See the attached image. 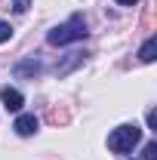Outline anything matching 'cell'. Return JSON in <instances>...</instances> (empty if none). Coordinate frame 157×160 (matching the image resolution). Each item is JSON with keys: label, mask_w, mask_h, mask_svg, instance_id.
Segmentation results:
<instances>
[{"label": "cell", "mask_w": 157, "mask_h": 160, "mask_svg": "<svg viewBox=\"0 0 157 160\" xmlns=\"http://www.w3.org/2000/svg\"><path fill=\"white\" fill-rule=\"evenodd\" d=\"M86 37V19L83 16H71L68 22H62V25H56L49 34H46V40H49V46H65V43H74V40H83Z\"/></svg>", "instance_id": "cell-1"}, {"label": "cell", "mask_w": 157, "mask_h": 160, "mask_svg": "<svg viewBox=\"0 0 157 160\" xmlns=\"http://www.w3.org/2000/svg\"><path fill=\"white\" fill-rule=\"evenodd\" d=\"M139 142H142V129H139L136 123H123V126H117V129L108 136V148H111L114 154H129Z\"/></svg>", "instance_id": "cell-2"}, {"label": "cell", "mask_w": 157, "mask_h": 160, "mask_svg": "<svg viewBox=\"0 0 157 160\" xmlns=\"http://www.w3.org/2000/svg\"><path fill=\"white\" fill-rule=\"evenodd\" d=\"M37 126H40V120L34 117V114H19L16 123H13V129H16L19 136H34V132H37Z\"/></svg>", "instance_id": "cell-3"}, {"label": "cell", "mask_w": 157, "mask_h": 160, "mask_svg": "<svg viewBox=\"0 0 157 160\" xmlns=\"http://www.w3.org/2000/svg\"><path fill=\"white\" fill-rule=\"evenodd\" d=\"M0 102H3L9 111H19L22 105H25L22 92H19V89H13V86H3V89H0Z\"/></svg>", "instance_id": "cell-4"}, {"label": "cell", "mask_w": 157, "mask_h": 160, "mask_svg": "<svg viewBox=\"0 0 157 160\" xmlns=\"http://www.w3.org/2000/svg\"><path fill=\"white\" fill-rule=\"evenodd\" d=\"M139 59H142V62H154V59H157V37H148L145 43H142Z\"/></svg>", "instance_id": "cell-5"}, {"label": "cell", "mask_w": 157, "mask_h": 160, "mask_svg": "<svg viewBox=\"0 0 157 160\" xmlns=\"http://www.w3.org/2000/svg\"><path fill=\"white\" fill-rule=\"evenodd\" d=\"M37 71H40L37 59H28V62H22V65H16V74H19V77H34Z\"/></svg>", "instance_id": "cell-6"}, {"label": "cell", "mask_w": 157, "mask_h": 160, "mask_svg": "<svg viewBox=\"0 0 157 160\" xmlns=\"http://www.w3.org/2000/svg\"><path fill=\"white\" fill-rule=\"evenodd\" d=\"M142 160H157V142H148L145 151H142Z\"/></svg>", "instance_id": "cell-7"}, {"label": "cell", "mask_w": 157, "mask_h": 160, "mask_svg": "<svg viewBox=\"0 0 157 160\" xmlns=\"http://www.w3.org/2000/svg\"><path fill=\"white\" fill-rule=\"evenodd\" d=\"M9 37H13V25L9 22H0V43H6Z\"/></svg>", "instance_id": "cell-8"}, {"label": "cell", "mask_w": 157, "mask_h": 160, "mask_svg": "<svg viewBox=\"0 0 157 160\" xmlns=\"http://www.w3.org/2000/svg\"><path fill=\"white\" fill-rule=\"evenodd\" d=\"M28 6H31V0H13V9L16 12H28Z\"/></svg>", "instance_id": "cell-9"}, {"label": "cell", "mask_w": 157, "mask_h": 160, "mask_svg": "<svg viewBox=\"0 0 157 160\" xmlns=\"http://www.w3.org/2000/svg\"><path fill=\"white\" fill-rule=\"evenodd\" d=\"M145 120H148L151 129H157V114H154V111H148V117H145Z\"/></svg>", "instance_id": "cell-10"}, {"label": "cell", "mask_w": 157, "mask_h": 160, "mask_svg": "<svg viewBox=\"0 0 157 160\" xmlns=\"http://www.w3.org/2000/svg\"><path fill=\"white\" fill-rule=\"evenodd\" d=\"M117 3H120V6H136L139 0H117Z\"/></svg>", "instance_id": "cell-11"}]
</instances>
